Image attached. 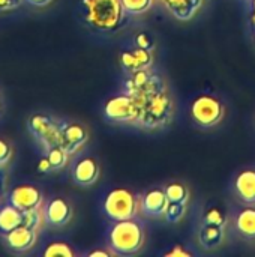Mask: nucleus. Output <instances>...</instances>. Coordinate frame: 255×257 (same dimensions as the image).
Returning <instances> with one entry per match:
<instances>
[{
  "mask_svg": "<svg viewBox=\"0 0 255 257\" xmlns=\"http://www.w3.org/2000/svg\"><path fill=\"white\" fill-rule=\"evenodd\" d=\"M120 63H122V68L128 71L129 74L140 71V69H147L153 63V51L144 50L135 45V48L122 53Z\"/></svg>",
  "mask_w": 255,
  "mask_h": 257,
  "instance_id": "obj_15",
  "label": "nucleus"
},
{
  "mask_svg": "<svg viewBox=\"0 0 255 257\" xmlns=\"http://www.w3.org/2000/svg\"><path fill=\"white\" fill-rule=\"evenodd\" d=\"M161 2L168 9V12L180 21L192 20L203 6V0H161Z\"/></svg>",
  "mask_w": 255,
  "mask_h": 257,
  "instance_id": "obj_17",
  "label": "nucleus"
},
{
  "mask_svg": "<svg viewBox=\"0 0 255 257\" xmlns=\"http://www.w3.org/2000/svg\"><path fill=\"white\" fill-rule=\"evenodd\" d=\"M44 256L45 257H74L75 251L72 250V247L66 242H51L47 245V248L44 250Z\"/></svg>",
  "mask_w": 255,
  "mask_h": 257,
  "instance_id": "obj_25",
  "label": "nucleus"
},
{
  "mask_svg": "<svg viewBox=\"0 0 255 257\" xmlns=\"http://www.w3.org/2000/svg\"><path fill=\"white\" fill-rule=\"evenodd\" d=\"M108 257V256H116V253L110 248V250H95V251H90L89 257Z\"/></svg>",
  "mask_w": 255,
  "mask_h": 257,
  "instance_id": "obj_32",
  "label": "nucleus"
},
{
  "mask_svg": "<svg viewBox=\"0 0 255 257\" xmlns=\"http://www.w3.org/2000/svg\"><path fill=\"white\" fill-rule=\"evenodd\" d=\"M12 154H14L12 146L6 140L0 139V169L5 167V166H8L11 163Z\"/></svg>",
  "mask_w": 255,
  "mask_h": 257,
  "instance_id": "obj_28",
  "label": "nucleus"
},
{
  "mask_svg": "<svg viewBox=\"0 0 255 257\" xmlns=\"http://www.w3.org/2000/svg\"><path fill=\"white\" fill-rule=\"evenodd\" d=\"M89 142V130L78 122H63L62 128V148L69 157L77 155Z\"/></svg>",
  "mask_w": 255,
  "mask_h": 257,
  "instance_id": "obj_10",
  "label": "nucleus"
},
{
  "mask_svg": "<svg viewBox=\"0 0 255 257\" xmlns=\"http://www.w3.org/2000/svg\"><path fill=\"white\" fill-rule=\"evenodd\" d=\"M233 188L239 200L246 205H255V169H245L237 173Z\"/></svg>",
  "mask_w": 255,
  "mask_h": 257,
  "instance_id": "obj_16",
  "label": "nucleus"
},
{
  "mask_svg": "<svg viewBox=\"0 0 255 257\" xmlns=\"http://www.w3.org/2000/svg\"><path fill=\"white\" fill-rule=\"evenodd\" d=\"M20 226H23V211L11 203L0 206V235L3 236Z\"/></svg>",
  "mask_w": 255,
  "mask_h": 257,
  "instance_id": "obj_19",
  "label": "nucleus"
},
{
  "mask_svg": "<svg viewBox=\"0 0 255 257\" xmlns=\"http://www.w3.org/2000/svg\"><path fill=\"white\" fill-rule=\"evenodd\" d=\"M45 158L48 160L51 170H60L68 164L71 157L62 146H56V148L50 149L48 152H45Z\"/></svg>",
  "mask_w": 255,
  "mask_h": 257,
  "instance_id": "obj_22",
  "label": "nucleus"
},
{
  "mask_svg": "<svg viewBox=\"0 0 255 257\" xmlns=\"http://www.w3.org/2000/svg\"><path fill=\"white\" fill-rule=\"evenodd\" d=\"M191 117L201 128H213L219 125L225 116L224 104L212 95H198L191 104Z\"/></svg>",
  "mask_w": 255,
  "mask_h": 257,
  "instance_id": "obj_6",
  "label": "nucleus"
},
{
  "mask_svg": "<svg viewBox=\"0 0 255 257\" xmlns=\"http://www.w3.org/2000/svg\"><path fill=\"white\" fill-rule=\"evenodd\" d=\"M186 205L188 203H174V202H170L168 206H167V211L164 214V218L168 223H179L185 217Z\"/></svg>",
  "mask_w": 255,
  "mask_h": 257,
  "instance_id": "obj_26",
  "label": "nucleus"
},
{
  "mask_svg": "<svg viewBox=\"0 0 255 257\" xmlns=\"http://www.w3.org/2000/svg\"><path fill=\"white\" fill-rule=\"evenodd\" d=\"M204 223H209V224H215V226H222L225 227L227 226V218L225 215L219 211V209H209L204 215Z\"/></svg>",
  "mask_w": 255,
  "mask_h": 257,
  "instance_id": "obj_27",
  "label": "nucleus"
},
{
  "mask_svg": "<svg viewBox=\"0 0 255 257\" xmlns=\"http://www.w3.org/2000/svg\"><path fill=\"white\" fill-rule=\"evenodd\" d=\"M8 203L14 205L20 211L39 209V208H44L45 205L42 191L38 187L29 185V184L15 187L8 196Z\"/></svg>",
  "mask_w": 255,
  "mask_h": 257,
  "instance_id": "obj_9",
  "label": "nucleus"
},
{
  "mask_svg": "<svg viewBox=\"0 0 255 257\" xmlns=\"http://www.w3.org/2000/svg\"><path fill=\"white\" fill-rule=\"evenodd\" d=\"M125 93L134 96L137 104L147 98L152 93H156L162 89H165V81L162 80L161 75L153 72L150 68L147 69H140L135 72H131V77L125 83Z\"/></svg>",
  "mask_w": 255,
  "mask_h": 257,
  "instance_id": "obj_7",
  "label": "nucleus"
},
{
  "mask_svg": "<svg viewBox=\"0 0 255 257\" xmlns=\"http://www.w3.org/2000/svg\"><path fill=\"white\" fill-rule=\"evenodd\" d=\"M0 193H2V190H0Z\"/></svg>",
  "mask_w": 255,
  "mask_h": 257,
  "instance_id": "obj_36",
  "label": "nucleus"
},
{
  "mask_svg": "<svg viewBox=\"0 0 255 257\" xmlns=\"http://www.w3.org/2000/svg\"><path fill=\"white\" fill-rule=\"evenodd\" d=\"M62 128L63 122H59L56 117L44 113H36L27 120V130L30 136L44 152L62 145Z\"/></svg>",
  "mask_w": 255,
  "mask_h": 257,
  "instance_id": "obj_4",
  "label": "nucleus"
},
{
  "mask_svg": "<svg viewBox=\"0 0 255 257\" xmlns=\"http://www.w3.org/2000/svg\"><path fill=\"white\" fill-rule=\"evenodd\" d=\"M252 21H254L255 26V0H252Z\"/></svg>",
  "mask_w": 255,
  "mask_h": 257,
  "instance_id": "obj_35",
  "label": "nucleus"
},
{
  "mask_svg": "<svg viewBox=\"0 0 255 257\" xmlns=\"http://www.w3.org/2000/svg\"><path fill=\"white\" fill-rule=\"evenodd\" d=\"M38 170H39V172H53V170H51V166H50V163H48L47 158L41 160V163H39V166H38Z\"/></svg>",
  "mask_w": 255,
  "mask_h": 257,
  "instance_id": "obj_34",
  "label": "nucleus"
},
{
  "mask_svg": "<svg viewBox=\"0 0 255 257\" xmlns=\"http://www.w3.org/2000/svg\"><path fill=\"white\" fill-rule=\"evenodd\" d=\"M146 242L144 226L137 217L114 221L108 230V247L120 256L137 254Z\"/></svg>",
  "mask_w": 255,
  "mask_h": 257,
  "instance_id": "obj_1",
  "label": "nucleus"
},
{
  "mask_svg": "<svg viewBox=\"0 0 255 257\" xmlns=\"http://www.w3.org/2000/svg\"><path fill=\"white\" fill-rule=\"evenodd\" d=\"M24 2L32 5V6H36V8H45V6L51 5L54 0H24Z\"/></svg>",
  "mask_w": 255,
  "mask_h": 257,
  "instance_id": "obj_33",
  "label": "nucleus"
},
{
  "mask_svg": "<svg viewBox=\"0 0 255 257\" xmlns=\"http://www.w3.org/2000/svg\"><path fill=\"white\" fill-rule=\"evenodd\" d=\"M225 227L215 226L203 221V226L198 230V242L204 250H213L224 242Z\"/></svg>",
  "mask_w": 255,
  "mask_h": 257,
  "instance_id": "obj_18",
  "label": "nucleus"
},
{
  "mask_svg": "<svg viewBox=\"0 0 255 257\" xmlns=\"http://www.w3.org/2000/svg\"><path fill=\"white\" fill-rule=\"evenodd\" d=\"M45 224V217H44V209H30V211H23V226L33 229L39 232Z\"/></svg>",
  "mask_w": 255,
  "mask_h": 257,
  "instance_id": "obj_23",
  "label": "nucleus"
},
{
  "mask_svg": "<svg viewBox=\"0 0 255 257\" xmlns=\"http://www.w3.org/2000/svg\"><path fill=\"white\" fill-rule=\"evenodd\" d=\"M101 175V167L95 158H83L72 169V179L80 187H90L96 184Z\"/></svg>",
  "mask_w": 255,
  "mask_h": 257,
  "instance_id": "obj_14",
  "label": "nucleus"
},
{
  "mask_svg": "<svg viewBox=\"0 0 255 257\" xmlns=\"http://www.w3.org/2000/svg\"><path fill=\"white\" fill-rule=\"evenodd\" d=\"M104 116L114 123H131L137 125L140 117V105L134 96L120 93L110 98L104 105Z\"/></svg>",
  "mask_w": 255,
  "mask_h": 257,
  "instance_id": "obj_8",
  "label": "nucleus"
},
{
  "mask_svg": "<svg viewBox=\"0 0 255 257\" xmlns=\"http://www.w3.org/2000/svg\"><path fill=\"white\" fill-rule=\"evenodd\" d=\"M84 18L98 30L116 29L125 15L120 0H84Z\"/></svg>",
  "mask_w": 255,
  "mask_h": 257,
  "instance_id": "obj_3",
  "label": "nucleus"
},
{
  "mask_svg": "<svg viewBox=\"0 0 255 257\" xmlns=\"http://www.w3.org/2000/svg\"><path fill=\"white\" fill-rule=\"evenodd\" d=\"M38 235H39V232L29 229L26 226H20V227L14 229L12 232L3 235V239H5L6 247L11 251L21 254V253H27L29 250H32L36 245Z\"/></svg>",
  "mask_w": 255,
  "mask_h": 257,
  "instance_id": "obj_11",
  "label": "nucleus"
},
{
  "mask_svg": "<svg viewBox=\"0 0 255 257\" xmlns=\"http://www.w3.org/2000/svg\"><path fill=\"white\" fill-rule=\"evenodd\" d=\"M138 105H140V117L137 125L146 130L162 128L168 125L173 119L174 102L167 87L156 93L149 95L147 98L140 101Z\"/></svg>",
  "mask_w": 255,
  "mask_h": 257,
  "instance_id": "obj_2",
  "label": "nucleus"
},
{
  "mask_svg": "<svg viewBox=\"0 0 255 257\" xmlns=\"http://www.w3.org/2000/svg\"><path fill=\"white\" fill-rule=\"evenodd\" d=\"M165 196L168 199V202H174V203H188L189 200V190L186 185L180 184V182H171L168 185L164 187Z\"/></svg>",
  "mask_w": 255,
  "mask_h": 257,
  "instance_id": "obj_21",
  "label": "nucleus"
},
{
  "mask_svg": "<svg viewBox=\"0 0 255 257\" xmlns=\"http://www.w3.org/2000/svg\"><path fill=\"white\" fill-rule=\"evenodd\" d=\"M168 203L164 188H152L140 199V209L147 217H164Z\"/></svg>",
  "mask_w": 255,
  "mask_h": 257,
  "instance_id": "obj_13",
  "label": "nucleus"
},
{
  "mask_svg": "<svg viewBox=\"0 0 255 257\" xmlns=\"http://www.w3.org/2000/svg\"><path fill=\"white\" fill-rule=\"evenodd\" d=\"M140 199L126 188L111 190L104 200V212L111 221H120L137 217Z\"/></svg>",
  "mask_w": 255,
  "mask_h": 257,
  "instance_id": "obj_5",
  "label": "nucleus"
},
{
  "mask_svg": "<svg viewBox=\"0 0 255 257\" xmlns=\"http://www.w3.org/2000/svg\"><path fill=\"white\" fill-rule=\"evenodd\" d=\"M44 217H45V224L51 227H63L72 220V208L71 205L60 199H51L44 205Z\"/></svg>",
  "mask_w": 255,
  "mask_h": 257,
  "instance_id": "obj_12",
  "label": "nucleus"
},
{
  "mask_svg": "<svg viewBox=\"0 0 255 257\" xmlns=\"http://www.w3.org/2000/svg\"><path fill=\"white\" fill-rule=\"evenodd\" d=\"M24 0H0V12H9L21 6Z\"/></svg>",
  "mask_w": 255,
  "mask_h": 257,
  "instance_id": "obj_30",
  "label": "nucleus"
},
{
  "mask_svg": "<svg viewBox=\"0 0 255 257\" xmlns=\"http://www.w3.org/2000/svg\"><path fill=\"white\" fill-rule=\"evenodd\" d=\"M135 45L140 47V48H144V50H150V51L155 50L153 41H152L146 33H138V35L135 36Z\"/></svg>",
  "mask_w": 255,
  "mask_h": 257,
  "instance_id": "obj_29",
  "label": "nucleus"
},
{
  "mask_svg": "<svg viewBox=\"0 0 255 257\" xmlns=\"http://www.w3.org/2000/svg\"><path fill=\"white\" fill-rule=\"evenodd\" d=\"M120 2H122V6H123L125 12L131 14V15L144 14L153 5V0H120Z\"/></svg>",
  "mask_w": 255,
  "mask_h": 257,
  "instance_id": "obj_24",
  "label": "nucleus"
},
{
  "mask_svg": "<svg viewBox=\"0 0 255 257\" xmlns=\"http://www.w3.org/2000/svg\"><path fill=\"white\" fill-rule=\"evenodd\" d=\"M165 257H189L192 256L189 251H186L183 247H180V245H176L174 248H171L170 251H167L165 254H164Z\"/></svg>",
  "mask_w": 255,
  "mask_h": 257,
  "instance_id": "obj_31",
  "label": "nucleus"
},
{
  "mask_svg": "<svg viewBox=\"0 0 255 257\" xmlns=\"http://www.w3.org/2000/svg\"><path fill=\"white\" fill-rule=\"evenodd\" d=\"M236 229L243 238L255 239V206L243 208L237 214V217H236Z\"/></svg>",
  "mask_w": 255,
  "mask_h": 257,
  "instance_id": "obj_20",
  "label": "nucleus"
}]
</instances>
